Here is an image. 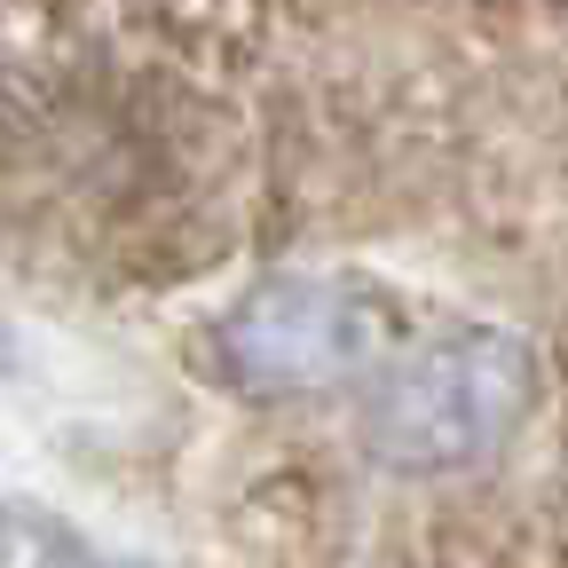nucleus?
Returning <instances> with one entry per match:
<instances>
[{
    "instance_id": "1",
    "label": "nucleus",
    "mask_w": 568,
    "mask_h": 568,
    "mask_svg": "<svg viewBox=\"0 0 568 568\" xmlns=\"http://www.w3.org/2000/svg\"><path fill=\"white\" fill-rule=\"evenodd\" d=\"M552 403V355L521 324H458L410 339L355 387V466L387 481H466L506 466Z\"/></svg>"
},
{
    "instance_id": "2",
    "label": "nucleus",
    "mask_w": 568,
    "mask_h": 568,
    "mask_svg": "<svg viewBox=\"0 0 568 568\" xmlns=\"http://www.w3.org/2000/svg\"><path fill=\"white\" fill-rule=\"evenodd\" d=\"M410 339L418 324L395 284L355 268H293L261 276L213 324V372L245 403H308V395H355Z\"/></svg>"
}]
</instances>
